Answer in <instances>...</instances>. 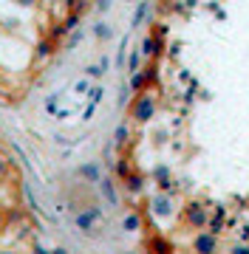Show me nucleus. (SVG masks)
<instances>
[{"instance_id": "33", "label": "nucleus", "mask_w": 249, "mask_h": 254, "mask_svg": "<svg viewBox=\"0 0 249 254\" xmlns=\"http://www.w3.org/2000/svg\"><path fill=\"white\" fill-rule=\"evenodd\" d=\"M0 254H17V252H11V249H3V252H0Z\"/></svg>"}, {"instance_id": "21", "label": "nucleus", "mask_w": 249, "mask_h": 254, "mask_svg": "<svg viewBox=\"0 0 249 254\" xmlns=\"http://www.w3.org/2000/svg\"><path fill=\"white\" fill-rule=\"evenodd\" d=\"M102 93H105V91H102L99 85H93L91 91H88V105H99V102H102Z\"/></svg>"}, {"instance_id": "28", "label": "nucleus", "mask_w": 249, "mask_h": 254, "mask_svg": "<svg viewBox=\"0 0 249 254\" xmlns=\"http://www.w3.org/2000/svg\"><path fill=\"white\" fill-rule=\"evenodd\" d=\"M93 113H96V105H88V108H85V113H83V119L88 122V119H91Z\"/></svg>"}, {"instance_id": "32", "label": "nucleus", "mask_w": 249, "mask_h": 254, "mask_svg": "<svg viewBox=\"0 0 249 254\" xmlns=\"http://www.w3.org/2000/svg\"><path fill=\"white\" fill-rule=\"evenodd\" d=\"M6 170H9V164H6V158H0V175H6Z\"/></svg>"}, {"instance_id": "12", "label": "nucleus", "mask_w": 249, "mask_h": 254, "mask_svg": "<svg viewBox=\"0 0 249 254\" xmlns=\"http://www.w3.org/2000/svg\"><path fill=\"white\" fill-rule=\"evenodd\" d=\"M125 187H128V192H130V195H139V192L145 190V175L133 170V173H130L128 178H125Z\"/></svg>"}, {"instance_id": "5", "label": "nucleus", "mask_w": 249, "mask_h": 254, "mask_svg": "<svg viewBox=\"0 0 249 254\" xmlns=\"http://www.w3.org/2000/svg\"><path fill=\"white\" fill-rule=\"evenodd\" d=\"M150 212H153L156 218H170V215L175 212L170 195H165V192H156V195L150 198Z\"/></svg>"}, {"instance_id": "7", "label": "nucleus", "mask_w": 249, "mask_h": 254, "mask_svg": "<svg viewBox=\"0 0 249 254\" xmlns=\"http://www.w3.org/2000/svg\"><path fill=\"white\" fill-rule=\"evenodd\" d=\"M54 40H51V37H40L37 40V46H34V60H37V63H46L48 57L54 54Z\"/></svg>"}, {"instance_id": "31", "label": "nucleus", "mask_w": 249, "mask_h": 254, "mask_svg": "<svg viewBox=\"0 0 249 254\" xmlns=\"http://www.w3.org/2000/svg\"><path fill=\"white\" fill-rule=\"evenodd\" d=\"M51 254H68V249H65V246H54V249H51Z\"/></svg>"}, {"instance_id": "23", "label": "nucleus", "mask_w": 249, "mask_h": 254, "mask_svg": "<svg viewBox=\"0 0 249 254\" xmlns=\"http://www.w3.org/2000/svg\"><path fill=\"white\" fill-rule=\"evenodd\" d=\"M57 102H60V93H51V96L46 99V110L48 113H54V116H57Z\"/></svg>"}, {"instance_id": "1", "label": "nucleus", "mask_w": 249, "mask_h": 254, "mask_svg": "<svg viewBox=\"0 0 249 254\" xmlns=\"http://www.w3.org/2000/svg\"><path fill=\"white\" fill-rule=\"evenodd\" d=\"M156 108H159L156 96H153L150 91H145V93H139L136 99H133V105H130V116H133V122L145 125V122H150V119L156 116Z\"/></svg>"}, {"instance_id": "19", "label": "nucleus", "mask_w": 249, "mask_h": 254, "mask_svg": "<svg viewBox=\"0 0 249 254\" xmlns=\"http://www.w3.org/2000/svg\"><path fill=\"white\" fill-rule=\"evenodd\" d=\"M148 11H150V3H139L136 11H133V26H142V20L148 17Z\"/></svg>"}, {"instance_id": "34", "label": "nucleus", "mask_w": 249, "mask_h": 254, "mask_svg": "<svg viewBox=\"0 0 249 254\" xmlns=\"http://www.w3.org/2000/svg\"><path fill=\"white\" fill-rule=\"evenodd\" d=\"M0 28H3V17H0Z\"/></svg>"}, {"instance_id": "15", "label": "nucleus", "mask_w": 249, "mask_h": 254, "mask_svg": "<svg viewBox=\"0 0 249 254\" xmlns=\"http://www.w3.org/2000/svg\"><path fill=\"white\" fill-rule=\"evenodd\" d=\"M122 229H125V232H139V229H142V215H139V212H130V215H125V220H122Z\"/></svg>"}, {"instance_id": "20", "label": "nucleus", "mask_w": 249, "mask_h": 254, "mask_svg": "<svg viewBox=\"0 0 249 254\" xmlns=\"http://www.w3.org/2000/svg\"><path fill=\"white\" fill-rule=\"evenodd\" d=\"M91 88H93V85L88 82V76H83V79L74 82V93H85V96H88V91H91Z\"/></svg>"}, {"instance_id": "22", "label": "nucleus", "mask_w": 249, "mask_h": 254, "mask_svg": "<svg viewBox=\"0 0 249 254\" xmlns=\"http://www.w3.org/2000/svg\"><path fill=\"white\" fill-rule=\"evenodd\" d=\"M125 57H128V37H122V43H119V54H116V65H125Z\"/></svg>"}, {"instance_id": "27", "label": "nucleus", "mask_w": 249, "mask_h": 254, "mask_svg": "<svg viewBox=\"0 0 249 254\" xmlns=\"http://www.w3.org/2000/svg\"><path fill=\"white\" fill-rule=\"evenodd\" d=\"M6 220H9V209L0 206V229H6Z\"/></svg>"}, {"instance_id": "9", "label": "nucleus", "mask_w": 249, "mask_h": 254, "mask_svg": "<svg viewBox=\"0 0 249 254\" xmlns=\"http://www.w3.org/2000/svg\"><path fill=\"white\" fill-rule=\"evenodd\" d=\"M148 249H150V254H173V246H170V240L167 237H162V235H153L148 240Z\"/></svg>"}, {"instance_id": "18", "label": "nucleus", "mask_w": 249, "mask_h": 254, "mask_svg": "<svg viewBox=\"0 0 249 254\" xmlns=\"http://www.w3.org/2000/svg\"><path fill=\"white\" fill-rule=\"evenodd\" d=\"M93 34H96V40H111L113 28L108 26V23H96V26H93Z\"/></svg>"}, {"instance_id": "4", "label": "nucleus", "mask_w": 249, "mask_h": 254, "mask_svg": "<svg viewBox=\"0 0 249 254\" xmlns=\"http://www.w3.org/2000/svg\"><path fill=\"white\" fill-rule=\"evenodd\" d=\"M193 252L195 254H215L218 252V237L212 232H198L193 237Z\"/></svg>"}, {"instance_id": "30", "label": "nucleus", "mask_w": 249, "mask_h": 254, "mask_svg": "<svg viewBox=\"0 0 249 254\" xmlns=\"http://www.w3.org/2000/svg\"><path fill=\"white\" fill-rule=\"evenodd\" d=\"M99 68H102V71H108V68H111V60H108V57H102V60H99Z\"/></svg>"}, {"instance_id": "17", "label": "nucleus", "mask_w": 249, "mask_h": 254, "mask_svg": "<svg viewBox=\"0 0 249 254\" xmlns=\"http://www.w3.org/2000/svg\"><path fill=\"white\" fill-rule=\"evenodd\" d=\"M128 71H130V73H139V71H142V54H139V48H133V51H130V57H128Z\"/></svg>"}, {"instance_id": "16", "label": "nucleus", "mask_w": 249, "mask_h": 254, "mask_svg": "<svg viewBox=\"0 0 249 254\" xmlns=\"http://www.w3.org/2000/svg\"><path fill=\"white\" fill-rule=\"evenodd\" d=\"M130 173H133V167H130V158H128V155L116 158V175H119L122 181H125V178H128Z\"/></svg>"}, {"instance_id": "14", "label": "nucleus", "mask_w": 249, "mask_h": 254, "mask_svg": "<svg viewBox=\"0 0 249 254\" xmlns=\"http://www.w3.org/2000/svg\"><path fill=\"white\" fill-rule=\"evenodd\" d=\"M113 141H116L119 147H125L130 141V125H128V122H122V125L113 130Z\"/></svg>"}, {"instance_id": "29", "label": "nucleus", "mask_w": 249, "mask_h": 254, "mask_svg": "<svg viewBox=\"0 0 249 254\" xmlns=\"http://www.w3.org/2000/svg\"><path fill=\"white\" fill-rule=\"evenodd\" d=\"M230 254H249V246H235Z\"/></svg>"}, {"instance_id": "2", "label": "nucleus", "mask_w": 249, "mask_h": 254, "mask_svg": "<svg viewBox=\"0 0 249 254\" xmlns=\"http://www.w3.org/2000/svg\"><path fill=\"white\" fill-rule=\"evenodd\" d=\"M184 223L190 229H204L207 223H210V212H207V206L204 203H187L184 206Z\"/></svg>"}, {"instance_id": "25", "label": "nucleus", "mask_w": 249, "mask_h": 254, "mask_svg": "<svg viewBox=\"0 0 249 254\" xmlns=\"http://www.w3.org/2000/svg\"><path fill=\"white\" fill-rule=\"evenodd\" d=\"M28 254H51V249H46V246H43V243H34V246H31V252H28Z\"/></svg>"}, {"instance_id": "26", "label": "nucleus", "mask_w": 249, "mask_h": 254, "mask_svg": "<svg viewBox=\"0 0 249 254\" xmlns=\"http://www.w3.org/2000/svg\"><path fill=\"white\" fill-rule=\"evenodd\" d=\"M80 40H83V31H74V34L68 37V46H65V48H74L77 43H80Z\"/></svg>"}, {"instance_id": "35", "label": "nucleus", "mask_w": 249, "mask_h": 254, "mask_svg": "<svg viewBox=\"0 0 249 254\" xmlns=\"http://www.w3.org/2000/svg\"><path fill=\"white\" fill-rule=\"evenodd\" d=\"M125 254H136V252H125Z\"/></svg>"}, {"instance_id": "13", "label": "nucleus", "mask_w": 249, "mask_h": 254, "mask_svg": "<svg viewBox=\"0 0 249 254\" xmlns=\"http://www.w3.org/2000/svg\"><path fill=\"white\" fill-rule=\"evenodd\" d=\"M80 14H74V11H68V14H63V20H60V26H63L65 34H71V31H80Z\"/></svg>"}, {"instance_id": "3", "label": "nucleus", "mask_w": 249, "mask_h": 254, "mask_svg": "<svg viewBox=\"0 0 249 254\" xmlns=\"http://www.w3.org/2000/svg\"><path fill=\"white\" fill-rule=\"evenodd\" d=\"M162 51H165V40H162V37H156L153 31L142 37V43H139V54H142V60H159Z\"/></svg>"}, {"instance_id": "11", "label": "nucleus", "mask_w": 249, "mask_h": 254, "mask_svg": "<svg viewBox=\"0 0 249 254\" xmlns=\"http://www.w3.org/2000/svg\"><path fill=\"white\" fill-rule=\"evenodd\" d=\"M128 91H133L136 96H139V93H145V91H148V76H145V71H139V73H130Z\"/></svg>"}, {"instance_id": "8", "label": "nucleus", "mask_w": 249, "mask_h": 254, "mask_svg": "<svg viewBox=\"0 0 249 254\" xmlns=\"http://www.w3.org/2000/svg\"><path fill=\"white\" fill-rule=\"evenodd\" d=\"M77 175H80V178H85V181L88 184H99L102 181V170H99V164H83V167H80V170H77Z\"/></svg>"}, {"instance_id": "6", "label": "nucleus", "mask_w": 249, "mask_h": 254, "mask_svg": "<svg viewBox=\"0 0 249 254\" xmlns=\"http://www.w3.org/2000/svg\"><path fill=\"white\" fill-rule=\"evenodd\" d=\"M99 218H102V209H99V206H88L85 212H77V229L91 235V232H93V223H96Z\"/></svg>"}, {"instance_id": "24", "label": "nucleus", "mask_w": 249, "mask_h": 254, "mask_svg": "<svg viewBox=\"0 0 249 254\" xmlns=\"http://www.w3.org/2000/svg\"><path fill=\"white\" fill-rule=\"evenodd\" d=\"M102 73L105 71H102L99 65H88V68H85V76H102Z\"/></svg>"}, {"instance_id": "10", "label": "nucleus", "mask_w": 249, "mask_h": 254, "mask_svg": "<svg viewBox=\"0 0 249 254\" xmlns=\"http://www.w3.org/2000/svg\"><path fill=\"white\" fill-rule=\"evenodd\" d=\"M99 192H102V198L108 200L111 206H119V192H116V187H113L111 178H102L99 181Z\"/></svg>"}]
</instances>
